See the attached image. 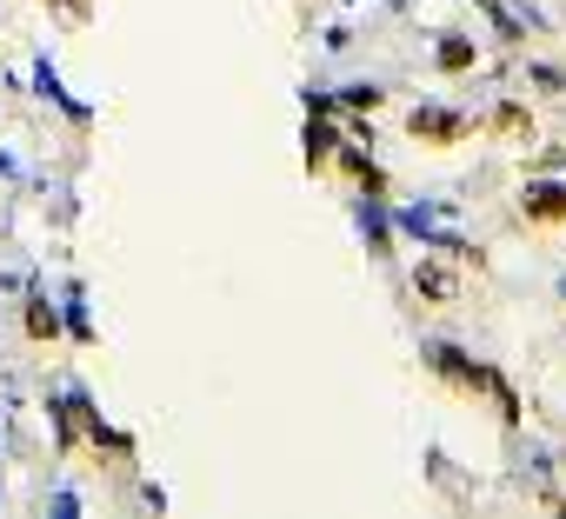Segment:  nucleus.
<instances>
[{
  "instance_id": "1",
  "label": "nucleus",
  "mask_w": 566,
  "mask_h": 519,
  "mask_svg": "<svg viewBox=\"0 0 566 519\" xmlns=\"http://www.w3.org/2000/svg\"><path fill=\"white\" fill-rule=\"evenodd\" d=\"M407 134H413L420 147H460V140L473 134V120H467V114H447V107H420V114L407 120Z\"/></svg>"
},
{
  "instance_id": "2",
  "label": "nucleus",
  "mask_w": 566,
  "mask_h": 519,
  "mask_svg": "<svg viewBox=\"0 0 566 519\" xmlns=\"http://www.w3.org/2000/svg\"><path fill=\"white\" fill-rule=\"evenodd\" d=\"M433 367H440V373H447L453 386H467V393H500V386H493V380H486L480 367H467V360H460L453 347H440V353H433ZM500 400H506V393H500ZM506 406H513V400H506Z\"/></svg>"
},
{
  "instance_id": "3",
  "label": "nucleus",
  "mask_w": 566,
  "mask_h": 519,
  "mask_svg": "<svg viewBox=\"0 0 566 519\" xmlns=\"http://www.w3.org/2000/svg\"><path fill=\"white\" fill-rule=\"evenodd\" d=\"M526 220H539V226L566 220V187H526Z\"/></svg>"
},
{
  "instance_id": "4",
  "label": "nucleus",
  "mask_w": 566,
  "mask_h": 519,
  "mask_svg": "<svg viewBox=\"0 0 566 519\" xmlns=\"http://www.w3.org/2000/svg\"><path fill=\"white\" fill-rule=\"evenodd\" d=\"M493 134H506V140H533V114H526V107H500V114H493Z\"/></svg>"
},
{
  "instance_id": "5",
  "label": "nucleus",
  "mask_w": 566,
  "mask_h": 519,
  "mask_svg": "<svg viewBox=\"0 0 566 519\" xmlns=\"http://www.w3.org/2000/svg\"><path fill=\"white\" fill-rule=\"evenodd\" d=\"M420 294H433V300H453V294H460V280H453L447 267H433V260H427V267H420Z\"/></svg>"
},
{
  "instance_id": "6",
  "label": "nucleus",
  "mask_w": 566,
  "mask_h": 519,
  "mask_svg": "<svg viewBox=\"0 0 566 519\" xmlns=\"http://www.w3.org/2000/svg\"><path fill=\"white\" fill-rule=\"evenodd\" d=\"M440 67H447V74L473 67V47H467V41H447V47H440Z\"/></svg>"
},
{
  "instance_id": "7",
  "label": "nucleus",
  "mask_w": 566,
  "mask_h": 519,
  "mask_svg": "<svg viewBox=\"0 0 566 519\" xmlns=\"http://www.w3.org/2000/svg\"><path fill=\"white\" fill-rule=\"evenodd\" d=\"M28 333H34V340H54V333H61V320H54L48 307H34V314H28Z\"/></svg>"
},
{
  "instance_id": "8",
  "label": "nucleus",
  "mask_w": 566,
  "mask_h": 519,
  "mask_svg": "<svg viewBox=\"0 0 566 519\" xmlns=\"http://www.w3.org/2000/svg\"><path fill=\"white\" fill-rule=\"evenodd\" d=\"M67 8H87V0H67Z\"/></svg>"
}]
</instances>
